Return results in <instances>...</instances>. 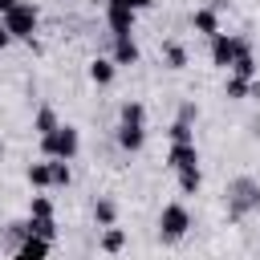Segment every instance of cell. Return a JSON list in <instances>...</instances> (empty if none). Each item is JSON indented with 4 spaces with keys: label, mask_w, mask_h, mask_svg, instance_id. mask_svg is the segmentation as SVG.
Segmentation results:
<instances>
[{
    "label": "cell",
    "mask_w": 260,
    "mask_h": 260,
    "mask_svg": "<svg viewBox=\"0 0 260 260\" xmlns=\"http://www.w3.org/2000/svg\"><path fill=\"white\" fill-rule=\"evenodd\" d=\"M93 219H98V228H118V203L110 195H98L93 199Z\"/></svg>",
    "instance_id": "5bb4252c"
},
{
    "label": "cell",
    "mask_w": 260,
    "mask_h": 260,
    "mask_svg": "<svg viewBox=\"0 0 260 260\" xmlns=\"http://www.w3.org/2000/svg\"><path fill=\"white\" fill-rule=\"evenodd\" d=\"M248 98H260V77L252 81V93H248Z\"/></svg>",
    "instance_id": "f1b7e54d"
},
{
    "label": "cell",
    "mask_w": 260,
    "mask_h": 260,
    "mask_svg": "<svg viewBox=\"0 0 260 260\" xmlns=\"http://www.w3.org/2000/svg\"><path fill=\"white\" fill-rule=\"evenodd\" d=\"M110 57H114V65L122 69V65H138V41L134 37H114V49H110Z\"/></svg>",
    "instance_id": "30bf717a"
},
{
    "label": "cell",
    "mask_w": 260,
    "mask_h": 260,
    "mask_svg": "<svg viewBox=\"0 0 260 260\" xmlns=\"http://www.w3.org/2000/svg\"><path fill=\"white\" fill-rule=\"evenodd\" d=\"M28 215H32V219H53V199L37 191V195L28 199Z\"/></svg>",
    "instance_id": "44dd1931"
},
{
    "label": "cell",
    "mask_w": 260,
    "mask_h": 260,
    "mask_svg": "<svg viewBox=\"0 0 260 260\" xmlns=\"http://www.w3.org/2000/svg\"><path fill=\"white\" fill-rule=\"evenodd\" d=\"M228 73H232V77H244V81H256V57H252V49H248V53H240V57H236V65H232Z\"/></svg>",
    "instance_id": "d6986e66"
},
{
    "label": "cell",
    "mask_w": 260,
    "mask_h": 260,
    "mask_svg": "<svg viewBox=\"0 0 260 260\" xmlns=\"http://www.w3.org/2000/svg\"><path fill=\"white\" fill-rule=\"evenodd\" d=\"M61 126V118H57V110L53 106H41L37 110V118H32V130H37V138H45V134H53Z\"/></svg>",
    "instance_id": "9a60e30c"
},
{
    "label": "cell",
    "mask_w": 260,
    "mask_h": 260,
    "mask_svg": "<svg viewBox=\"0 0 260 260\" xmlns=\"http://www.w3.org/2000/svg\"><path fill=\"white\" fill-rule=\"evenodd\" d=\"M24 179H28V187H32V191H49V187H53V167H49V158H41V162H28Z\"/></svg>",
    "instance_id": "4fadbf2b"
},
{
    "label": "cell",
    "mask_w": 260,
    "mask_h": 260,
    "mask_svg": "<svg viewBox=\"0 0 260 260\" xmlns=\"http://www.w3.org/2000/svg\"><path fill=\"white\" fill-rule=\"evenodd\" d=\"M187 232H191V211H187V203H162V211H158V240L162 244H179V240H187Z\"/></svg>",
    "instance_id": "277c9868"
},
{
    "label": "cell",
    "mask_w": 260,
    "mask_h": 260,
    "mask_svg": "<svg viewBox=\"0 0 260 260\" xmlns=\"http://www.w3.org/2000/svg\"><path fill=\"white\" fill-rule=\"evenodd\" d=\"M167 167H171L175 175H179V171H195V167H199V146H195V142H171Z\"/></svg>",
    "instance_id": "ba28073f"
},
{
    "label": "cell",
    "mask_w": 260,
    "mask_h": 260,
    "mask_svg": "<svg viewBox=\"0 0 260 260\" xmlns=\"http://www.w3.org/2000/svg\"><path fill=\"white\" fill-rule=\"evenodd\" d=\"M122 4H130V8H134V12H146V8H150V4H154V0H122Z\"/></svg>",
    "instance_id": "484cf974"
},
{
    "label": "cell",
    "mask_w": 260,
    "mask_h": 260,
    "mask_svg": "<svg viewBox=\"0 0 260 260\" xmlns=\"http://www.w3.org/2000/svg\"><path fill=\"white\" fill-rule=\"evenodd\" d=\"M114 142L126 150V154H138L146 146V122H118L114 126Z\"/></svg>",
    "instance_id": "52a82bcc"
},
{
    "label": "cell",
    "mask_w": 260,
    "mask_h": 260,
    "mask_svg": "<svg viewBox=\"0 0 260 260\" xmlns=\"http://www.w3.org/2000/svg\"><path fill=\"white\" fill-rule=\"evenodd\" d=\"M223 199H228V219H244V215H252V211L260 207V179H252V175H236V179L228 183Z\"/></svg>",
    "instance_id": "6da1fadb"
},
{
    "label": "cell",
    "mask_w": 260,
    "mask_h": 260,
    "mask_svg": "<svg viewBox=\"0 0 260 260\" xmlns=\"http://www.w3.org/2000/svg\"><path fill=\"white\" fill-rule=\"evenodd\" d=\"M49 240H37V236H28V240H20V248L8 256V260H49Z\"/></svg>",
    "instance_id": "7c38bea8"
},
{
    "label": "cell",
    "mask_w": 260,
    "mask_h": 260,
    "mask_svg": "<svg viewBox=\"0 0 260 260\" xmlns=\"http://www.w3.org/2000/svg\"><path fill=\"white\" fill-rule=\"evenodd\" d=\"M77 150H81V130H77V126H69V122H61L53 134H45V138H41V158L73 162V158H77Z\"/></svg>",
    "instance_id": "3957f363"
},
{
    "label": "cell",
    "mask_w": 260,
    "mask_h": 260,
    "mask_svg": "<svg viewBox=\"0 0 260 260\" xmlns=\"http://www.w3.org/2000/svg\"><path fill=\"white\" fill-rule=\"evenodd\" d=\"M8 45H12V37H8V28H4V20H0V53H4Z\"/></svg>",
    "instance_id": "4316f807"
},
{
    "label": "cell",
    "mask_w": 260,
    "mask_h": 260,
    "mask_svg": "<svg viewBox=\"0 0 260 260\" xmlns=\"http://www.w3.org/2000/svg\"><path fill=\"white\" fill-rule=\"evenodd\" d=\"M118 122H146V106H142V102H122Z\"/></svg>",
    "instance_id": "7402d4cb"
},
{
    "label": "cell",
    "mask_w": 260,
    "mask_h": 260,
    "mask_svg": "<svg viewBox=\"0 0 260 260\" xmlns=\"http://www.w3.org/2000/svg\"><path fill=\"white\" fill-rule=\"evenodd\" d=\"M248 49H252V41L248 37H236V32H219V37L207 41V53H211V65L215 69H232L236 57L248 53Z\"/></svg>",
    "instance_id": "5b68a950"
},
{
    "label": "cell",
    "mask_w": 260,
    "mask_h": 260,
    "mask_svg": "<svg viewBox=\"0 0 260 260\" xmlns=\"http://www.w3.org/2000/svg\"><path fill=\"white\" fill-rule=\"evenodd\" d=\"M49 167H53V187H69V183H73V171H69V162H57V158H49Z\"/></svg>",
    "instance_id": "cb8c5ba5"
},
{
    "label": "cell",
    "mask_w": 260,
    "mask_h": 260,
    "mask_svg": "<svg viewBox=\"0 0 260 260\" xmlns=\"http://www.w3.org/2000/svg\"><path fill=\"white\" fill-rule=\"evenodd\" d=\"M4 20V28H8V37L12 41H20V45H32L37 49V28H41V8L32 4V0H20L12 12H4L0 16Z\"/></svg>",
    "instance_id": "7a4b0ae2"
},
{
    "label": "cell",
    "mask_w": 260,
    "mask_h": 260,
    "mask_svg": "<svg viewBox=\"0 0 260 260\" xmlns=\"http://www.w3.org/2000/svg\"><path fill=\"white\" fill-rule=\"evenodd\" d=\"M98 248H102L106 256H118V252L126 248V232H122V228H102V240H98Z\"/></svg>",
    "instance_id": "2e32d148"
},
{
    "label": "cell",
    "mask_w": 260,
    "mask_h": 260,
    "mask_svg": "<svg viewBox=\"0 0 260 260\" xmlns=\"http://www.w3.org/2000/svg\"><path fill=\"white\" fill-rule=\"evenodd\" d=\"M162 65L167 69H187V49L179 41H162Z\"/></svg>",
    "instance_id": "e0dca14e"
},
{
    "label": "cell",
    "mask_w": 260,
    "mask_h": 260,
    "mask_svg": "<svg viewBox=\"0 0 260 260\" xmlns=\"http://www.w3.org/2000/svg\"><path fill=\"white\" fill-rule=\"evenodd\" d=\"M191 28H195L199 37H207V41L223 32V24H219V12H215L211 4H203V8H195V12H191Z\"/></svg>",
    "instance_id": "9c48e42d"
},
{
    "label": "cell",
    "mask_w": 260,
    "mask_h": 260,
    "mask_svg": "<svg viewBox=\"0 0 260 260\" xmlns=\"http://www.w3.org/2000/svg\"><path fill=\"white\" fill-rule=\"evenodd\" d=\"M248 93H252V81H244V77H232V73H228V81H223V98L244 102Z\"/></svg>",
    "instance_id": "ffe728a7"
},
{
    "label": "cell",
    "mask_w": 260,
    "mask_h": 260,
    "mask_svg": "<svg viewBox=\"0 0 260 260\" xmlns=\"http://www.w3.org/2000/svg\"><path fill=\"white\" fill-rule=\"evenodd\" d=\"M167 138H171V142H195V130H191L187 122H179V118H175V122H171V130H167Z\"/></svg>",
    "instance_id": "603a6c76"
},
{
    "label": "cell",
    "mask_w": 260,
    "mask_h": 260,
    "mask_svg": "<svg viewBox=\"0 0 260 260\" xmlns=\"http://www.w3.org/2000/svg\"><path fill=\"white\" fill-rule=\"evenodd\" d=\"M175 183H179V195H199V187H203V171H199V167H195V171H179Z\"/></svg>",
    "instance_id": "ac0fdd59"
},
{
    "label": "cell",
    "mask_w": 260,
    "mask_h": 260,
    "mask_svg": "<svg viewBox=\"0 0 260 260\" xmlns=\"http://www.w3.org/2000/svg\"><path fill=\"white\" fill-rule=\"evenodd\" d=\"M134 20L138 12L122 0H106V24H110V37H134Z\"/></svg>",
    "instance_id": "8992f818"
},
{
    "label": "cell",
    "mask_w": 260,
    "mask_h": 260,
    "mask_svg": "<svg viewBox=\"0 0 260 260\" xmlns=\"http://www.w3.org/2000/svg\"><path fill=\"white\" fill-rule=\"evenodd\" d=\"M85 73H89V81H93V85H114V77H118V65H114V57H93Z\"/></svg>",
    "instance_id": "8fae6325"
},
{
    "label": "cell",
    "mask_w": 260,
    "mask_h": 260,
    "mask_svg": "<svg viewBox=\"0 0 260 260\" xmlns=\"http://www.w3.org/2000/svg\"><path fill=\"white\" fill-rule=\"evenodd\" d=\"M16 4H20V0H0V16H4V12H12Z\"/></svg>",
    "instance_id": "83f0119b"
},
{
    "label": "cell",
    "mask_w": 260,
    "mask_h": 260,
    "mask_svg": "<svg viewBox=\"0 0 260 260\" xmlns=\"http://www.w3.org/2000/svg\"><path fill=\"white\" fill-rule=\"evenodd\" d=\"M195 118H199V106H195V102H183V106H179V122H187V126H191Z\"/></svg>",
    "instance_id": "d4e9b609"
}]
</instances>
